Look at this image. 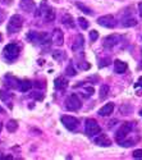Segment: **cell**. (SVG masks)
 Masks as SVG:
<instances>
[{
  "instance_id": "4dcf8cb0",
  "label": "cell",
  "mask_w": 142,
  "mask_h": 160,
  "mask_svg": "<svg viewBox=\"0 0 142 160\" xmlns=\"http://www.w3.org/2000/svg\"><path fill=\"white\" fill-rule=\"evenodd\" d=\"M83 91L86 92V95H87V98H88V96H91V95L94 94V92H95L94 87H91V86H87V87H85V88H83Z\"/></svg>"
},
{
  "instance_id": "7402d4cb",
  "label": "cell",
  "mask_w": 142,
  "mask_h": 160,
  "mask_svg": "<svg viewBox=\"0 0 142 160\" xmlns=\"http://www.w3.org/2000/svg\"><path fill=\"white\" fill-rule=\"evenodd\" d=\"M137 141H135L133 138H123V141H118L119 146H123V148H131V146H133Z\"/></svg>"
},
{
  "instance_id": "74e56055",
  "label": "cell",
  "mask_w": 142,
  "mask_h": 160,
  "mask_svg": "<svg viewBox=\"0 0 142 160\" xmlns=\"http://www.w3.org/2000/svg\"><path fill=\"white\" fill-rule=\"evenodd\" d=\"M5 159H12V155H7V156H4Z\"/></svg>"
},
{
  "instance_id": "52a82bcc",
  "label": "cell",
  "mask_w": 142,
  "mask_h": 160,
  "mask_svg": "<svg viewBox=\"0 0 142 160\" xmlns=\"http://www.w3.org/2000/svg\"><path fill=\"white\" fill-rule=\"evenodd\" d=\"M61 123L64 124L67 129L69 131H74L77 127H78V119L74 118V117H71V115H61L60 118Z\"/></svg>"
},
{
  "instance_id": "6da1fadb",
  "label": "cell",
  "mask_w": 142,
  "mask_h": 160,
  "mask_svg": "<svg viewBox=\"0 0 142 160\" xmlns=\"http://www.w3.org/2000/svg\"><path fill=\"white\" fill-rule=\"evenodd\" d=\"M19 51H21V48L19 45H17L16 42H10L8 44L4 50H3V57L5 60L8 62H13V60H16L19 55Z\"/></svg>"
},
{
  "instance_id": "7a4b0ae2",
  "label": "cell",
  "mask_w": 142,
  "mask_h": 160,
  "mask_svg": "<svg viewBox=\"0 0 142 160\" xmlns=\"http://www.w3.org/2000/svg\"><path fill=\"white\" fill-rule=\"evenodd\" d=\"M36 16H37V17H38V16H41L42 19H44L45 22H53V21L55 19V10H54L53 8L47 7L46 0H44Z\"/></svg>"
},
{
  "instance_id": "1f68e13d",
  "label": "cell",
  "mask_w": 142,
  "mask_h": 160,
  "mask_svg": "<svg viewBox=\"0 0 142 160\" xmlns=\"http://www.w3.org/2000/svg\"><path fill=\"white\" fill-rule=\"evenodd\" d=\"M133 158H142V149L135 150L133 151Z\"/></svg>"
},
{
  "instance_id": "5b68a950",
  "label": "cell",
  "mask_w": 142,
  "mask_h": 160,
  "mask_svg": "<svg viewBox=\"0 0 142 160\" xmlns=\"http://www.w3.org/2000/svg\"><path fill=\"white\" fill-rule=\"evenodd\" d=\"M81 106H82V101H81V99L77 96L76 94L69 95L68 99L66 100V108H67L68 110L77 112V110L81 109Z\"/></svg>"
},
{
  "instance_id": "ac0fdd59",
  "label": "cell",
  "mask_w": 142,
  "mask_h": 160,
  "mask_svg": "<svg viewBox=\"0 0 142 160\" xmlns=\"http://www.w3.org/2000/svg\"><path fill=\"white\" fill-rule=\"evenodd\" d=\"M137 24V21L133 17H124L122 19V26L123 27H135Z\"/></svg>"
},
{
  "instance_id": "8992f818",
  "label": "cell",
  "mask_w": 142,
  "mask_h": 160,
  "mask_svg": "<svg viewBox=\"0 0 142 160\" xmlns=\"http://www.w3.org/2000/svg\"><path fill=\"white\" fill-rule=\"evenodd\" d=\"M132 129H133V123H131V122L123 123V124L119 127V129L115 132V140L120 141V140L125 138V137L128 136V133L132 132Z\"/></svg>"
},
{
  "instance_id": "603a6c76",
  "label": "cell",
  "mask_w": 142,
  "mask_h": 160,
  "mask_svg": "<svg viewBox=\"0 0 142 160\" xmlns=\"http://www.w3.org/2000/svg\"><path fill=\"white\" fill-rule=\"evenodd\" d=\"M108 94H109V86L108 85H102L101 88H100V99L104 100L108 98Z\"/></svg>"
},
{
  "instance_id": "8d00e7d4",
  "label": "cell",
  "mask_w": 142,
  "mask_h": 160,
  "mask_svg": "<svg viewBox=\"0 0 142 160\" xmlns=\"http://www.w3.org/2000/svg\"><path fill=\"white\" fill-rule=\"evenodd\" d=\"M138 69H142V59H141V62H140V64H138Z\"/></svg>"
},
{
  "instance_id": "9c48e42d",
  "label": "cell",
  "mask_w": 142,
  "mask_h": 160,
  "mask_svg": "<svg viewBox=\"0 0 142 160\" xmlns=\"http://www.w3.org/2000/svg\"><path fill=\"white\" fill-rule=\"evenodd\" d=\"M120 41V36L119 35H109L104 38L102 45L105 49H113L115 45H118V42Z\"/></svg>"
},
{
  "instance_id": "d6986e66",
  "label": "cell",
  "mask_w": 142,
  "mask_h": 160,
  "mask_svg": "<svg viewBox=\"0 0 142 160\" xmlns=\"http://www.w3.org/2000/svg\"><path fill=\"white\" fill-rule=\"evenodd\" d=\"M27 38H28V41H31L33 44H38V41H40V32L30 31L27 33Z\"/></svg>"
},
{
  "instance_id": "ba28073f",
  "label": "cell",
  "mask_w": 142,
  "mask_h": 160,
  "mask_svg": "<svg viewBox=\"0 0 142 160\" xmlns=\"http://www.w3.org/2000/svg\"><path fill=\"white\" fill-rule=\"evenodd\" d=\"M97 23L100 26H102V27H105V28H114L115 27V24H117V21H115L114 16L111 14H106V16H102L97 19Z\"/></svg>"
},
{
  "instance_id": "d6a6232c",
  "label": "cell",
  "mask_w": 142,
  "mask_h": 160,
  "mask_svg": "<svg viewBox=\"0 0 142 160\" xmlns=\"http://www.w3.org/2000/svg\"><path fill=\"white\" fill-rule=\"evenodd\" d=\"M109 63H110V60H109V59H105V60H100V63H99V67H100V68H102V67H106Z\"/></svg>"
},
{
  "instance_id": "9a60e30c",
  "label": "cell",
  "mask_w": 142,
  "mask_h": 160,
  "mask_svg": "<svg viewBox=\"0 0 142 160\" xmlns=\"http://www.w3.org/2000/svg\"><path fill=\"white\" fill-rule=\"evenodd\" d=\"M127 68H128L127 63H124V62H122V60H119V59L114 60V71H115V73L123 74V73L127 71Z\"/></svg>"
},
{
  "instance_id": "4316f807",
  "label": "cell",
  "mask_w": 142,
  "mask_h": 160,
  "mask_svg": "<svg viewBox=\"0 0 142 160\" xmlns=\"http://www.w3.org/2000/svg\"><path fill=\"white\" fill-rule=\"evenodd\" d=\"M10 94L9 92H7L5 90H0V99H2L4 102H8L9 101V99H10Z\"/></svg>"
},
{
  "instance_id": "d590c367",
  "label": "cell",
  "mask_w": 142,
  "mask_h": 160,
  "mask_svg": "<svg viewBox=\"0 0 142 160\" xmlns=\"http://www.w3.org/2000/svg\"><path fill=\"white\" fill-rule=\"evenodd\" d=\"M138 10H140V16L142 17V2L138 4Z\"/></svg>"
},
{
  "instance_id": "3957f363",
  "label": "cell",
  "mask_w": 142,
  "mask_h": 160,
  "mask_svg": "<svg viewBox=\"0 0 142 160\" xmlns=\"http://www.w3.org/2000/svg\"><path fill=\"white\" fill-rule=\"evenodd\" d=\"M23 26V18L19 16V14H14L12 16L10 19H9V23H8V27H7V31L8 33H17L21 31Z\"/></svg>"
},
{
  "instance_id": "484cf974",
  "label": "cell",
  "mask_w": 142,
  "mask_h": 160,
  "mask_svg": "<svg viewBox=\"0 0 142 160\" xmlns=\"http://www.w3.org/2000/svg\"><path fill=\"white\" fill-rule=\"evenodd\" d=\"M64 52L61 51V50H55V51H53V58L55 59V60H58V62H61L63 59H64Z\"/></svg>"
},
{
  "instance_id": "e0dca14e",
  "label": "cell",
  "mask_w": 142,
  "mask_h": 160,
  "mask_svg": "<svg viewBox=\"0 0 142 160\" xmlns=\"http://www.w3.org/2000/svg\"><path fill=\"white\" fill-rule=\"evenodd\" d=\"M83 44H85V38L82 35H77L76 38H74V42L72 44V50L73 51H77L83 48Z\"/></svg>"
},
{
  "instance_id": "5bb4252c",
  "label": "cell",
  "mask_w": 142,
  "mask_h": 160,
  "mask_svg": "<svg viewBox=\"0 0 142 160\" xmlns=\"http://www.w3.org/2000/svg\"><path fill=\"white\" fill-rule=\"evenodd\" d=\"M68 79L67 78H64V77H58L55 81H54V86H55V88L56 90H59V91H64L67 87H68Z\"/></svg>"
},
{
  "instance_id": "2e32d148",
  "label": "cell",
  "mask_w": 142,
  "mask_h": 160,
  "mask_svg": "<svg viewBox=\"0 0 142 160\" xmlns=\"http://www.w3.org/2000/svg\"><path fill=\"white\" fill-rule=\"evenodd\" d=\"M113 110H114V104H113V102H108V104H105V105L99 110V115H101V117H108V115H110V114L113 113Z\"/></svg>"
},
{
  "instance_id": "277c9868",
  "label": "cell",
  "mask_w": 142,
  "mask_h": 160,
  "mask_svg": "<svg viewBox=\"0 0 142 160\" xmlns=\"http://www.w3.org/2000/svg\"><path fill=\"white\" fill-rule=\"evenodd\" d=\"M100 131H101V127L99 126V123L95 121V119H87L86 124H85V132H86L87 136L94 137L97 135V133H100Z\"/></svg>"
},
{
  "instance_id": "7c38bea8",
  "label": "cell",
  "mask_w": 142,
  "mask_h": 160,
  "mask_svg": "<svg viewBox=\"0 0 142 160\" xmlns=\"http://www.w3.org/2000/svg\"><path fill=\"white\" fill-rule=\"evenodd\" d=\"M19 7H21V9H22L23 12H26V13H32V12H35V9H36V5H35L33 0H21Z\"/></svg>"
},
{
  "instance_id": "30bf717a",
  "label": "cell",
  "mask_w": 142,
  "mask_h": 160,
  "mask_svg": "<svg viewBox=\"0 0 142 160\" xmlns=\"http://www.w3.org/2000/svg\"><path fill=\"white\" fill-rule=\"evenodd\" d=\"M51 42H53L55 46H61L64 42V35L61 32L60 28H55L53 31V35H51Z\"/></svg>"
},
{
  "instance_id": "e575fe53",
  "label": "cell",
  "mask_w": 142,
  "mask_h": 160,
  "mask_svg": "<svg viewBox=\"0 0 142 160\" xmlns=\"http://www.w3.org/2000/svg\"><path fill=\"white\" fill-rule=\"evenodd\" d=\"M136 87H142V77H140V79H138V82L136 83Z\"/></svg>"
},
{
  "instance_id": "4fadbf2b",
  "label": "cell",
  "mask_w": 142,
  "mask_h": 160,
  "mask_svg": "<svg viewBox=\"0 0 142 160\" xmlns=\"http://www.w3.org/2000/svg\"><path fill=\"white\" fill-rule=\"evenodd\" d=\"M94 142L97 145V146H102V148H108V146H110L111 145V140L106 136V135H100V136H97V137H95V140H94Z\"/></svg>"
},
{
  "instance_id": "ab89813d",
  "label": "cell",
  "mask_w": 142,
  "mask_h": 160,
  "mask_svg": "<svg viewBox=\"0 0 142 160\" xmlns=\"http://www.w3.org/2000/svg\"><path fill=\"white\" fill-rule=\"evenodd\" d=\"M140 115H141V117H142V109H141V112H140Z\"/></svg>"
},
{
  "instance_id": "83f0119b",
  "label": "cell",
  "mask_w": 142,
  "mask_h": 160,
  "mask_svg": "<svg viewBox=\"0 0 142 160\" xmlns=\"http://www.w3.org/2000/svg\"><path fill=\"white\" fill-rule=\"evenodd\" d=\"M66 74H67V76H69V77H73V76H76V74H77V72H76V69H74V67H73V64H72V63L67 67V69H66Z\"/></svg>"
},
{
  "instance_id": "f35d334b",
  "label": "cell",
  "mask_w": 142,
  "mask_h": 160,
  "mask_svg": "<svg viewBox=\"0 0 142 160\" xmlns=\"http://www.w3.org/2000/svg\"><path fill=\"white\" fill-rule=\"evenodd\" d=\"M2 40H3V37H2V33H0V41H2Z\"/></svg>"
},
{
  "instance_id": "8fae6325",
  "label": "cell",
  "mask_w": 142,
  "mask_h": 160,
  "mask_svg": "<svg viewBox=\"0 0 142 160\" xmlns=\"http://www.w3.org/2000/svg\"><path fill=\"white\" fill-rule=\"evenodd\" d=\"M4 85H5L7 87H9V88H17V90H19L21 81H19L18 78L10 76V74H7V76L4 77Z\"/></svg>"
},
{
  "instance_id": "f546056e",
  "label": "cell",
  "mask_w": 142,
  "mask_h": 160,
  "mask_svg": "<svg viewBox=\"0 0 142 160\" xmlns=\"http://www.w3.org/2000/svg\"><path fill=\"white\" fill-rule=\"evenodd\" d=\"M97 38H99V32L92 30L91 32H90V40H91V42H95Z\"/></svg>"
},
{
  "instance_id": "f1b7e54d",
  "label": "cell",
  "mask_w": 142,
  "mask_h": 160,
  "mask_svg": "<svg viewBox=\"0 0 142 160\" xmlns=\"http://www.w3.org/2000/svg\"><path fill=\"white\" fill-rule=\"evenodd\" d=\"M78 23H80V26H81L82 30H87V28H88V22H87L83 17H80V18H78Z\"/></svg>"
},
{
  "instance_id": "cb8c5ba5",
  "label": "cell",
  "mask_w": 142,
  "mask_h": 160,
  "mask_svg": "<svg viewBox=\"0 0 142 160\" xmlns=\"http://www.w3.org/2000/svg\"><path fill=\"white\" fill-rule=\"evenodd\" d=\"M7 129L9 132H16L18 129V123L16 121H13V119H10V121L7 123Z\"/></svg>"
},
{
  "instance_id": "44dd1931",
  "label": "cell",
  "mask_w": 142,
  "mask_h": 160,
  "mask_svg": "<svg viewBox=\"0 0 142 160\" xmlns=\"http://www.w3.org/2000/svg\"><path fill=\"white\" fill-rule=\"evenodd\" d=\"M61 23H63V24H66L68 28H73V27H74L73 18H72V16H69V14H66V16L61 18Z\"/></svg>"
},
{
  "instance_id": "d4e9b609",
  "label": "cell",
  "mask_w": 142,
  "mask_h": 160,
  "mask_svg": "<svg viewBox=\"0 0 142 160\" xmlns=\"http://www.w3.org/2000/svg\"><path fill=\"white\" fill-rule=\"evenodd\" d=\"M76 7L78 8L80 10H82V12L85 13V14H92V10L90 9V8H87L86 5H83L82 3H76Z\"/></svg>"
},
{
  "instance_id": "836d02e7",
  "label": "cell",
  "mask_w": 142,
  "mask_h": 160,
  "mask_svg": "<svg viewBox=\"0 0 142 160\" xmlns=\"http://www.w3.org/2000/svg\"><path fill=\"white\" fill-rule=\"evenodd\" d=\"M5 19V12L3 9H0V23H3Z\"/></svg>"
},
{
  "instance_id": "ffe728a7",
  "label": "cell",
  "mask_w": 142,
  "mask_h": 160,
  "mask_svg": "<svg viewBox=\"0 0 142 160\" xmlns=\"http://www.w3.org/2000/svg\"><path fill=\"white\" fill-rule=\"evenodd\" d=\"M31 87H32V82L28 81V79H23V81H21V85H19V91L27 92L31 90Z\"/></svg>"
}]
</instances>
